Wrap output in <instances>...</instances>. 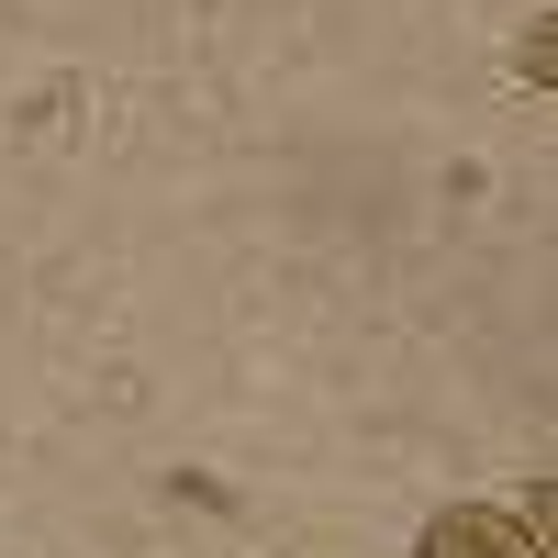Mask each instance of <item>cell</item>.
Masks as SVG:
<instances>
[{
  "label": "cell",
  "instance_id": "cell-1",
  "mask_svg": "<svg viewBox=\"0 0 558 558\" xmlns=\"http://www.w3.org/2000/svg\"><path fill=\"white\" fill-rule=\"evenodd\" d=\"M413 558H525V525L514 514H481V502H447Z\"/></svg>",
  "mask_w": 558,
  "mask_h": 558
},
{
  "label": "cell",
  "instance_id": "cell-2",
  "mask_svg": "<svg viewBox=\"0 0 558 558\" xmlns=\"http://www.w3.org/2000/svg\"><path fill=\"white\" fill-rule=\"evenodd\" d=\"M514 68H525V78H536V89H558V12H547V23H525V34H514Z\"/></svg>",
  "mask_w": 558,
  "mask_h": 558
},
{
  "label": "cell",
  "instance_id": "cell-3",
  "mask_svg": "<svg viewBox=\"0 0 558 558\" xmlns=\"http://www.w3.org/2000/svg\"><path fill=\"white\" fill-rule=\"evenodd\" d=\"M514 525H525V547H536V558H558V481H536V502H525Z\"/></svg>",
  "mask_w": 558,
  "mask_h": 558
}]
</instances>
